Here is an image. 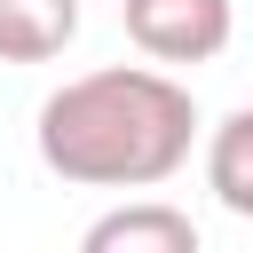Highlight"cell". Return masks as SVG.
Returning a JSON list of instances; mask_svg holds the SVG:
<instances>
[{"instance_id": "cell-1", "label": "cell", "mask_w": 253, "mask_h": 253, "mask_svg": "<svg viewBox=\"0 0 253 253\" xmlns=\"http://www.w3.org/2000/svg\"><path fill=\"white\" fill-rule=\"evenodd\" d=\"M40 166L71 190H158L190 166L198 103L166 63H103L40 103Z\"/></svg>"}, {"instance_id": "cell-2", "label": "cell", "mask_w": 253, "mask_h": 253, "mask_svg": "<svg viewBox=\"0 0 253 253\" xmlns=\"http://www.w3.org/2000/svg\"><path fill=\"white\" fill-rule=\"evenodd\" d=\"M119 24L150 63H213L237 32V0H119Z\"/></svg>"}, {"instance_id": "cell-3", "label": "cell", "mask_w": 253, "mask_h": 253, "mask_svg": "<svg viewBox=\"0 0 253 253\" xmlns=\"http://www.w3.org/2000/svg\"><path fill=\"white\" fill-rule=\"evenodd\" d=\"M79 245H87V253H198V221H190L182 206H166V198H134V206H119V213L87 221Z\"/></svg>"}, {"instance_id": "cell-4", "label": "cell", "mask_w": 253, "mask_h": 253, "mask_svg": "<svg viewBox=\"0 0 253 253\" xmlns=\"http://www.w3.org/2000/svg\"><path fill=\"white\" fill-rule=\"evenodd\" d=\"M79 40V0H0V63H55Z\"/></svg>"}, {"instance_id": "cell-5", "label": "cell", "mask_w": 253, "mask_h": 253, "mask_svg": "<svg viewBox=\"0 0 253 253\" xmlns=\"http://www.w3.org/2000/svg\"><path fill=\"white\" fill-rule=\"evenodd\" d=\"M206 190L221 198V213L253 221V103L206 134Z\"/></svg>"}]
</instances>
